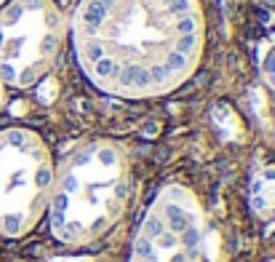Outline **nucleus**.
<instances>
[{"instance_id": "obj_4", "label": "nucleus", "mask_w": 275, "mask_h": 262, "mask_svg": "<svg viewBox=\"0 0 275 262\" xmlns=\"http://www.w3.org/2000/svg\"><path fill=\"white\" fill-rule=\"evenodd\" d=\"M70 40V19L56 0H8L0 8V80L30 91L51 75Z\"/></svg>"}, {"instance_id": "obj_5", "label": "nucleus", "mask_w": 275, "mask_h": 262, "mask_svg": "<svg viewBox=\"0 0 275 262\" xmlns=\"http://www.w3.org/2000/svg\"><path fill=\"white\" fill-rule=\"evenodd\" d=\"M128 262H208V220L198 192L168 182L147 204Z\"/></svg>"}, {"instance_id": "obj_6", "label": "nucleus", "mask_w": 275, "mask_h": 262, "mask_svg": "<svg viewBox=\"0 0 275 262\" xmlns=\"http://www.w3.org/2000/svg\"><path fill=\"white\" fill-rule=\"evenodd\" d=\"M248 206L256 220H275V164L259 166L248 182Z\"/></svg>"}, {"instance_id": "obj_7", "label": "nucleus", "mask_w": 275, "mask_h": 262, "mask_svg": "<svg viewBox=\"0 0 275 262\" xmlns=\"http://www.w3.org/2000/svg\"><path fill=\"white\" fill-rule=\"evenodd\" d=\"M262 75H264V83L275 91V48L267 54L264 64H262Z\"/></svg>"}, {"instance_id": "obj_8", "label": "nucleus", "mask_w": 275, "mask_h": 262, "mask_svg": "<svg viewBox=\"0 0 275 262\" xmlns=\"http://www.w3.org/2000/svg\"><path fill=\"white\" fill-rule=\"evenodd\" d=\"M3 104H6V86H3V80H0V110H3Z\"/></svg>"}, {"instance_id": "obj_9", "label": "nucleus", "mask_w": 275, "mask_h": 262, "mask_svg": "<svg viewBox=\"0 0 275 262\" xmlns=\"http://www.w3.org/2000/svg\"><path fill=\"white\" fill-rule=\"evenodd\" d=\"M270 3H272V6H275V0H270Z\"/></svg>"}, {"instance_id": "obj_1", "label": "nucleus", "mask_w": 275, "mask_h": 262, "mask_svg": "<svg viewBox=\"0 0 275 262\" xmlns=\"http://www.w3.org/2000/svg\"><path fill=\"white\" fill-rule=\"evenodd\" d=\"M67 19L83 78L123 102L174 94L206 56L200 0H78Z\"/></svg>"}, {"instance_id": "obj_3", "label": "nucleus", "mask_w": 275, "mask_h": 262, "mask_svg": "<svg viewBox=\"0 0 275 262\" xmlns=\"http://www.w3.org/2000/svg\"><path fill=\"white\" fill-rule=\"evenodd\" d=\"M56 156L32 126L0 128V238L22 241L46 222Z\"/></svg>"}, {"instance_id": "obj_2", "label": "nucleus", "mask_w": 275, "mask_h": 262, "mask_svg": "<svg viewBox=\"0 0 275 262\" xmlns=\"http://www.w3.org/2000/svg\"><path fill=\"white\" fill-rule=\"evenodd\" d=\"M134 201L131 156L115 140H88L56 164L46 225L64 249L104 244Z\"/></svg>"}]
</instances>
